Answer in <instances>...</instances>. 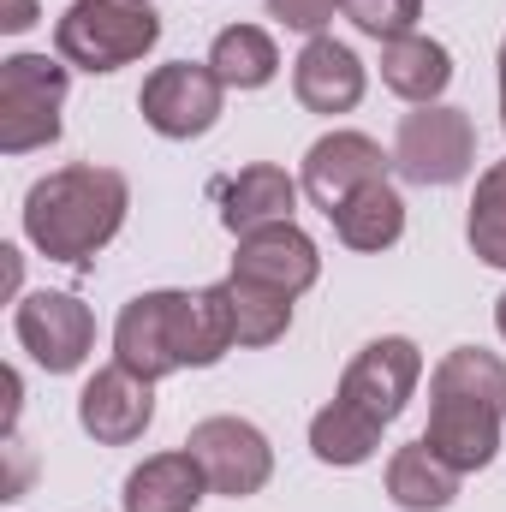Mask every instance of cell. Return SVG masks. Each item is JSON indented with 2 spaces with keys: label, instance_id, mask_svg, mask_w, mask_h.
Wrapping results in <instances>:
<instances>
[{
  "label": "cell",
  "instance_id": "6da1fadb",
  "mask_svg": "<svg viewBox=\"0 0 506 512\" xmlns=\"http://www.w3.org/2000/svg\"><path fill=\"white\" fill-rule=\"evenodd\" d=\"M239 346L227 286L197 292H137L114 322V364L131 376L161 382L179 370H209Z\"/></svg>",
  "mask_w": 506,
  "mask_h": 512
},
{
  "label": "cell",
  "instance_id": "7a4b0ae2",
  "mask_svg": "<svg viewBox=\"0 0 506 512\" xmlns=\"http://www.w3.org/2000/svg\"><path fill=\"white\" fill-rule=\"evenodd\" d=\"M126 209H131L126 173L78 161V167H60V173L36 179L24 191V239L48 262H78L84 268L96 251L114 245V233L126 227Z\"/></svg>",
  "mask_w": 506,
  "mask_h": 512
},
{
  "label": "cell",
  "instance_id": "3957f363",
  "mask_svg": "<svg viewBox=\"0 0 506 512\" xmlns=\"http://www.w3.org/2000/svg\"><path fill=\"white\" fill-rule=\"evenodd\" d=\"M501 423H506V364L483 346H453L429 370V429L423 441L459 471H483L501 453Z\"/></svg>",
  "mask_w": 506,
  "mask_h": 512
},
{
  "label": "cell",
  "instance_id": "277c9868",
  "mask_svg": "<svg viewBox=\"0 0 506 512\" xmlns=\"http://www.w3.org/2000/svg\"><path fill=\"white\" fill-rule=\"evenodd\" d=\"M161 42L149 0H72L54 24V54L78 72H120Z\"/></svg>",
  "mask_w": 506,
  "mask_h": 512
},
{
  "label": "cell",
  "instance_id": "5b68a950",
  "mask_svg": "<svg viewBox=\"0 0 506 512\" xmlns=\"http://www.w3.org/2000/svg\"><path fill=\"white\" fill-rule=\"evenodd\" d=\"M66 60L48 54H12L0 60V149L30 155L60 137V108H66Z\"/></svg>",
  "mask_w": 506,
  "mask_h": 512
},
{
  "label": "cell",
  "instance_id": "8992f818",
  "mask_svg": "<svg viewBox=\"0 0 506 512\" xmlns=\"http://www.w3.org/2000/svg\"><path fill=\"white\" fill-rule=\"evenodd\" d=\"M393 167L411 185H459L477 167V126H471V114L447 108V102L411 108L399 120V137H393Z\"/></svg>",
  "mask_w": 506,
  "mask_h": 512
},
{
  "label": "cell",
  "instance_id": "52a82bcc",
  "mask_svg": "<svg viewBox=\"0 0 506 512\" xmlns=\"http://www.w3.org/2000/svg\"><path fill=\"white\" fill-rule=\"evenodd\" d=\"M221 102H227V84L215 78L209 60H167L143 78V126L155 137H173V143H191L221 120Z\"/></svg>",
  "mask_w": 506,
  "mask_h": 512
},
{
  "label": "cell",
  "instance_id": "ba28073f",
  "mask_svg": "<svg viewBox=\"0 0 506 512\" xmlns=\"http://www.w3.org/2000/svg\"><path fill=\"white\" fill-rule=\"evenodd\" d=\"M185 447L203 465L209 495L245 501V495H262L268 477H274V447L251 417H203V423H191Z\"/></svg>",
  "mask_w": 506,
  "mask_h": 512
},
{
  "label": "cell",
  "instance_id": "9c48e42d",
  "mask_svg": "<svg viewBox=\"0 0 506 512\" xmlns=\"http://www.w3.org/2000/svg\"><path fill=\"white\" fill-rule=\"evenodd\" d=\"M18 328V346L48 370V376H72L84 370V358L96 352V316L84 298L72 292H30L12 316Z\"/></svg>",
  "mask_w": 506,
  "mask_h": 512
},
{
  "label": "cell",
  "instance_id": "30bf717a",
  "mask_svg": "<svg viewBox=\"0 0 506 512\" xmlns=\"http://www.w3.org/2000/svg\"><path fill=\"white\" fill-rule=\"evenodd\" d=\"M423 382V352L405 340V334H381L370 340L352 364H346V376H340V399L346 405H358V411H370L376 423H393L405 405H411V393Z\"/></svg>",
  "mask_w": 506,
  "mask_h": 512
},
{
  "label": "cell",
  "instance_id": "8fae6325",
  "mask_svg": "<svg viewBox=\"0 0 506 512\" xmlns=\"http://www.w3.org/2000/svg\"><path fill=\"white\" fill-rule=\"evenodd\" d=\"M387 167H393V155H381V143L370 131H328V137H316L310 155H304V197H310L322 215H334L352 191L387 179Z\"/></svg>",
  "mask_w": 506,
  "mask_h": 512
},
{
  "label": "cell",
  "instance_id": "7c38bea8",
  "mask_svg": "<svg viewBox=\"0 0 506 512\" xmlns=\"http://www.w3.org/2000/svg\"><path fill=\"white\" fill-rule=\"evenodd\" d=\"M78 423L84 435H96L102 447H131L143 441V429L155 423V382L131 376L126 364L96 370L78 393Z\"/></svg>",
  "mask_w": 506,
  "mask_h": 512
},
{
  "label": "cell",
  "instance_id": "4fadbf2b",
  "mask_svg": "<svg viewBox=\"0 0 506 512\" xmlns=\"http://www.w3.org/2000/svg\"><path fill=\"white\" fill-rule=\"evenodd\" d=\"M233 274L239 280H256V286H274L286 298H304L322 280V251H316V239L298 221H280V227H262V233H245L239 239Z\"/></svg>",
  "mask_w": 506,
  "mask_h": 512
},
{
  "label": "cell",
  "instance_id": "5bb4252c",
  "mask_svg": "<svg viewBox=\"0 0 506 512\" xmlns=\"http://www.w3.org/2000/svg\"><path fill=\"white\" fill-rule=\"evenodd\" d=\"M364 84H370L364 60L334 36H310L292 60V96L310 114H352L364 102Z\"/></svg>",
  "mask_w": 506,
  "mask_h": 512
},
{
  "label": "cell",
  "instance_id": "9a60e30c",
  "mask_svg": "<svg viewBox=\"0 0 506 512\" xmlns=\"http://www.w3.org/2000/svg\"><path fill=\"white\" fill-rule=\"evenodd\" d=\"M215 197H221V227H227L233 239H245V233H262V227L292 221V209H298V179H292L286 167H274V161H256L245 173L221 179Z\"/></svg>",
  "mask_w": 506,
  "mask_h": 512
},
{
  "label": "cell",
  "instance_id": "2e32d148",
  "mask_svg": "<svg viewBox=\"0 0 506 512\" xmlns=\"http://www.w3.org/2000/svg\"><path fill=\"white\" fill-rule=\"evenodd\" d=\"M203 495H209V477L191 459V447H179V453H155V459H143L131 471L120 507L126 512H197Z\"/></svg>",
  "mask_w": 506,
  "mask_h": 512
},
{
  "label": "cell",
  "instance_id": "e0dca14e",
  "mask_svg": "<svg viewBox=\"0 0 506 512\" xmlns=\"http://www.w3.org/2000/svg\"><path fill=\"white\" fill-rule=\"evenodd\" d=\"M381 84H387L393 96H405L411 108L441 102V90L453 84V54H447V42L423 36V30L381 42Z\"/></svg>",
  "mask_w": 506,
  "mask_h": 512
},
{
  "label": "cell",
  "instance_id": "ac0fdd59",
  "mask_svg": "<svg viewBox=\"0 0 506 512\" xmlns=\"http://www.w3.org/2000/svg\"><path fill=\"white\" fill-rule=\"evenodd\" d=\"M453 495H459V471L429 441L393 447V459H387V501L399 512H441L453 507Z\"/></svg>",
  "mask_w": 506,
  "mask_h": 512
},
{
  "label": "cell",
  "instance_id": "d6986e66",
  "mask_svg": "<svg viewBox=\"0 0 506 512\" xmlns=\"http://www.w3.org/2000/svg\"><path fill=\"white\" fill-rule=\"evenodd\" d=\"M328 221H334L346 251H387L405 239V197L393 191V179H376V185L352 191Z\"/></svg>",
  "mask_w": 506,
  "mask_h": 512
},
{
  "label": "cell",
  "instance_id": "ffe728a7",
  "mask_svg": "<svg viewBox=\"0 0 506 512\" xmlns=\"http://www.w3.org/2000/svg\"><path fill=\"white\" fill-rule=\"evenodd\" d=\"M381 429L387 423H376L370 411H358V405H346L340 393L310 417V453L322 459V465H370L381 447Z\"/></svg>",
  "mask_w": 506,
  "mask_h": 512
},
{
  "label": "cell",
  "instance_id": "44dd1931",
  "mask_svg": "<svg viewBox=\"0 0 506 512\" xmlns=\"http://www.w3.org/2000/svg\"><path fill=\"white\" fill-rule=\"evenodd\" d=\"M209 66H215V78H221L227 90H262V84H274V72H280V48H274V36L256 30V24H227V30L215 36V48H209Z\"/></svg>",
  "mask_w": 506,
  "mask_h": 512
},
{
  "label": "cell",
  "instance_id": "7402d4cb",
  "mask_svg": "<svg viewBox=\"0 0 506 512\" xmlns=\"http://www.w3.org/2000/svg\"><path fill=\"white\" fill-rule=\"evenodd\" d=\"M221 286H227V304H233V334H239V346H274V340H286V328H292V298H286V292L256 286V280H239V274H227Z\"/></svg>",
  "mask_w": 506,
  "mask_h": 512
},
{
  "label": "cell",
  "instance_id": "603a6c76",
  "mask_svg": "<svg viewBox=\"0 0 506 512\" xmlns=\"http://www.w3.org/2000/svg\"><path fill=\"white\" fill-rule=\"evenodd\" d=\"M471 251L489 268H506V161L477 173V197H471V221H465Z\"/></svg>",
  "mask_w": 506,
  "mask_h": 512
},
{
  "label": "cell",
  "instance_id": "cb8c5ba5",
  "mask_svg": "<svg viewBox=\"0 0 506 512\" xmlns=\"http://www.w3.org/2000/svg\"><path fill=\"white\" fill-rule=\"evenodd\" d=\"M340 12L364 30V36H376V42H393V36H411L417 30V18H423V0H340Z\"/></svg>",
  "mask_w": 506,
  "mask_h": 512
},
{
  "label": "cell",
  "instance_id": "d4e9b609",
  "mask_svg": "<svg viewBox=\"0 0 506 512\" xmlns=\"http://www.w3.org/2000/svg\"><path fill=\"white\" fill-rule=\"evenodd\" d=\"M268 12L286 24V30H304V36H322L328 18L340 12V0H268Z\"/></svg>",
  "mask_w": 506,
  "mask_h": 512
},
{
  "label": "cell",
  "instance_id": "484cf974",
  "mask_svg": "<svg viewBox=\"0 0 506 512\" xmlns=\"http://www.w3.org/2000/svg\"><path fill=\"white\" fill-rule=\"evenodd\" d=\"M6 30H30L36 24V0H6V18H0Z\"/></svg>",
  "mask_w": 506,
  "mask_h": 512
},
{
  "label": "cell",
  "instance_id": "4316f807",
  "mask_svg": "<svg viewBox=\"0 0 506 512\" xmlns=\"http://www.w3.org/2000/svg\"><path fill=\"white\" fill-rule=\"evenodd\" d=\"M501 108H506V36H501Z\"/></svg>",
  "mask_w": 506,
  "mask_h": 512
},
{
  "label": "cell",
  "instance_id": "83f0119b",
  "mask_svg": "<svg viewBox=\"0 0 506 512\" xmlns=\"http://www.w3.org/2000/svg\"><path fill=\"white\" fill-rule=\"evenodd\" d=\"M495 328L506 334V292H501V304H495Z\"/></svg>",
  "mask_w": 506,
  "mask_h": 512
}]
</instances>
